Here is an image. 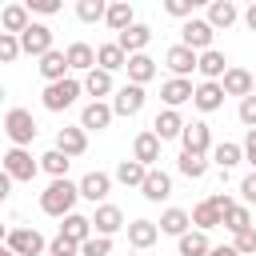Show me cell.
I'll return each instance as SVG.
<instances>
[{"label": "cell", "instance_id": "cell-25", "mask_svg": "<svg viewBox=\"0 0 256 256\" xmlns=\"http://www.w3.org/2000/svg\"><path fill=\"white\" fill-rule=\"evenodd\" d=\"M112 124V104H100V100H92L84 112H80V128H92V132H100V128H108Z\"/></svg>", "mask_w": 256, "mask_h": 256}, {"label": "cell", "instance_id": "cell-38", "mask_svg": "<svg viewBox=\"0 0 256 256\" xmlns=\"http://www.w3.org/2000/svg\"><path fill=\"white\" fill-rule=\"evenodd\" d=\"M176 164H180V172H184L188 180H200V176L208 172V160H204V156H196V152H180V160H176Z\"/></svg>", "mask_w": 256, "mask_h": 256}, {"label": "cell", "instance_id": "cell-40", "mask_svg": "<svg viewBox=\"0 0 256 256\" xmlns=\"http://www.w3.org/2000/svg\"><path fill=\"white\" fill-rule=\"evenodd\" d=\"M68 164H72V160H68L64 152H56V148L40 156V168H44V172H52L56 180H64V172H68Z\"/></svg>", "mask_w": 256, "mask_h": 256}, {"label": "cell", "instance_id": "cell-19", "mask_svg": "<svg viewBox=\"0 0 256 256\" xmlns=\"http://www.w3.org/2000/svg\"><path fill=\"white\" fill-rule=\"evenodd\" d=\"M84 148H88L84 128H60V132H56V152H64L68 160H72V156H84Z\"/></svg>", "mask_w": 256, "mask_h": 256}, {"label": "cell", "instance_id": "cell-11", "mask_svg": "<svg viewBox=\"0 0 256 256\" xmlns=\"http://www.w3.org/2000/svg\"><path fill=\"white\" fill-rule=\"evenodd\" d=\"M140 192H144V200L160 204V200H168V196H172V176H168V172H160V168H148V176H144Z\"/></svg>", "mask_w": 256, "mask_h": 256}, {"label": "cell", "instance_id": "cell-30", "mask_svg": "<svg viewBox=\"0 0 256 256\" xmlns=\"http://www.w3.org/2000/svg\"><path fill=\"white\" fill-rule=\"evenodd\" d=\"M188 220L196 224V232H208V228H220L224 212H220L212 200H204V204H196V208H192V216H188Z\"/></svg>", "mask_w": 256, "mask_h": 256}, {"label": "cell", "instance_id": "cell-50", "mask_svg": "<svg viewBox=\"0 0 256 256\" xmlns=\"http://www.w3.org/2000/svg\"><path fill=\"white\" fill-rule=\"evenodd\" d=\"M240 192H244V200H248V204H256V172H252V176H244Z\"/></svg>", "mask_w": 256, "mask_h": 256}, {"label": "cell", "instance_id": "cell-4", "mask_svg": "<svg viewBox=\"0 0 256 256\" xmlns=\"http://www.w3.org/2000/svg\"><path fill=\"white\" fill-rule=\"evenodd\" d=\"M4 248H8L12 256H40L48 244H44V236H40L36 228H12L8 240H4Z\"/></svg>", "mask_w": 256, "mask_h": 256}, {"label": "cell", "instance_id": "cell-6", "mask_svg": "<svg viewBox=\"0 0 256 256\" xmlns=\"http://www.w3.org/2000/svg\"><path fill=\"white\" fill-rule=\"evenodd\" d=\"M16 40H20V52H28V56H44V52H52V28H48V24H36V20H32Z\"/></svg>", "mask_w": 256, "mask_h": 256}, {"label": "cell", "instance_id": "cell-10", "mask_svg": "<svg viewBox=\"0 0 256 256\" xmlns=\"http://www.w3.org/2000/svg\"><path fill=\"white\" fill-rule=\"evenodd\" d=\"M180 140H184V152H196V156H204V152L212 148V132H208V124H204V120H192V124H184Z\"/></svg>", "mask_w": 256, "mask_h": 256}, {"label": "cell", "instance_id": "cell-29", "mask_svg": "<svg viewBox=\"0 0 256 256\" xmlns=\"http://www.w3.org/2000/svg\"><path fill=\"white\" fill-rule=\"evenodd\" d=\"M76 188H80V196H84V200H92V204H96V200H104V196H108L112 180H108L104 172H88V176H84Z\"/></svg>", "mask_w": 256, "mask_h": 256}, {"label": "cell", "instance_id": "cell-31", "mask_svg": "<svg viewBox=\"0 0 256 256\" xmlns=\"http://www.w3.org/2000/svg\"><path fill=\"white\" fill-rule=\"evenodd\" d=\"M64 72H68V60H64V52H44L40 56V76L48 80V84H56V80H64Z\"/></svg>", "mask_w": 256, "mask_h": 256}, {"label": "cell", "instance_id": "cell-53", "mask_svg": "<svg viewBox=\"0 0 256 256\" xmlns=\"http://www.w3.org/2000/svg\"><path fill=\"white\" fill-rule=\"evenodd\" d=\"M208 256H240L232 244H220V248H208Z\"/></svg>", "mask_w": 256, "mask_h": 256}, {"label": "cell", "instance_id": "cell-55", "mask_svg": "<svg viewBox=\"0 0 256 256\" xmlns=\"http://www.w3.org/2000/svg\"><path fill=\"white\" fill-rule=\"evenodd\" d=\"M4 240H8V228H4V224H0V244H4Z\"/></svg>", "mask_w": 256, "mask_h": 256}, {"label": "cell", "instance_id": "cell-8", "mask_svg": "<svg viewBox=\"0 0 256 256\" xmlns=\"http://www.w3.org/2000/svg\"><path fill=\"white\" fill-rule=\"evenodd\" d=\"M148 40H152V28H148V24H132V28L116 32V48H120L124 56H136V52H144V48H148Z\"/></svg>", "mask_w": 256, "mask_h": 256}, {"label": "cell", "instance_id": "cell-36", "mask_svg": "<svg viewBox=\"0 0 256 256\" xmlns=\"http://www.w3.org/2000/svg\"><path fill=\"white\" fill-rule=\"evenodd\" d=\"M80 88H84V92H92V96L100 100V96H108V92H112V76H108V72H100V68H92V72L84 76V84H80Z\"/></svg>", "mask_w": 256, "mask_h": 256}, {"label": "cell", "instance_id": "cell-23", "mask_svg": "<svg viewBox=\"0 0 256 256\" xmlns=\"http://www.w3.org/2000/svg\"><path fill=\"white\" fill-rule=\"evenodd\" d=\"M60 236H64V240H72V244H84V240L92 236V220H88V216H80V212H68V216H64V224H60Z\"/></svg>", "mask_w": 256, "mask_h": 256}, {"label": "cell", "instance_id": "cell-21", "mask_svg": "<svg viewBox=\"0 0 256 256\" xmlns=\"http://www.w3.org/2000/svg\"><path fill=\"white\" fill-rule=\"evenodd\" d=\"M64 60H68V68H76V72H92V68H96V48L84 44V40H76V44H68Z\"/></svg>", "mask_w": 256, "mask_h": 256}, {"label": "cell", "instance_id": "cell-3", "mask_svg": "<svg viewBox=\"0 0 256 256\" xmlns=\"http://www.w3.org/2000/svg\"><path fill=\"white\" fill-rule=\"evenodd\" d=\"M76 96H80V80L64 76V80H56V84L44 88V108H48V112H64V108L76 104Z\"/></svg>", "mask_w": 256, "mask_h": 256}, {"label": "cell", "instance_id": "cell-51", "mask_svg": "<svg viewBox=\"0 0 256 256\" xmlns=\"http://www.w3.org/2000/svg\"><path fill=\"white\" fill-rule=\"evenodd\" d=\"M8 192H12V180H8V172H4V168H0V204H4V200H8Z\"/></svg>", "mask_w": 256, "mask_h": 256}, {"label": "cell", "instance_id": "cell-47", "mask_svg": "<svg viewBox=\"0 0 256 256\" xmlns=\"http://www.w3.org/2000/svg\"><path fill=\"white\" fill-rule=\"evenodd\" d=\"M24 8L28 12H40V16H52V12H60V0H28Z\"/></svg>", "mask_w": 256, "mask_h": 256}, {"label": "cell", "instance_id": "cell-44", "mask_svg": "<svg viewBox=\"0 0 256 256\" xmlns=\"http://www.w3.org/2000/svg\"><path fill=\"white\" fill-rule=\"evenodd\" d=\"M16 56H20V40L8 36V32H0V64H12Z\"/></svg>", "mask_w": 256, "mask_h": 256}, {"label": "cell", "instance_id": "cell-42", "mask_svg": "<svg viewBox=\"0 0 256 256\" xmlns=\"http://www.w3.org/2000/svg\"><path fill=\"white\" fill-rule=\"evenodd\" d=\"M108 252H112V240L108 236H88L80 244V256H108Z\"/></svg>", "mask_w": 256, "mask_h": 256}, {"label": "cell", "instance_id": "cell-27", "mask_svg": "<svg viewBox=\"0 0 256 256\" xmlns=\"http://www.w3.org/2000/svg\"><path fill=\"white\" fill-rule=\"evenodd\" d=\"M132 16H136V12H132V4H128V0H112V4L104 8V20H108V28H116V32L132 28V24H136Z\"/></svg>", "mask_w": 256, "mask_h": 256}, {"label": "cell", "instance_id": "cell-1", "mask_svg": "<svg viewBox=\"0 0 256 256\" xmlns=\"http://www.w3.org/2000/svg\"><path fill=\"white\" fill-rule=\"evenodd\" d=\"M76 196H80V188H76V184L64 176V180H52V184L40 192V208H44L48 216H60V220H64V216L72 212Z\"/></svg>", "mask_w": 256, "mask_h": 256}, {"label": "cell", "instance_id": "cell-32", "mask_svg": "<svg viewBox=\"0 0 256 256\" xmlns=\"http://www.w3.org/2000/svg\"><path fill=\"white\" fill-rule=\"evenodd\" d=\"M96 64H100V72H108V76H112L116 68H124V64H128V56H124L116 44H100V48H96Z\"/></svg>", "mask_w": 256, "mask_h": 256}, {"label": "cell", "instance_id": "cell-58", "mask_svg": "<svg viewBox=\"0 0 256 256\" xmlns=\"http://www.w3.org/2000/svg\"><path fill=\"white\" fill-rule=\"evenodd\" d=\"M0 100H4V88H0Z\"/></svg>", "mask_w": 256, "mask_h": 256}, {"label": "cell", "instance_id": "cell-5", "mask_svg": "<svg viewBox=\"0 0 256 256\" xmlns=\"http://www.w3.org/2000/svg\"><path fill=\"white\" fill-rule=\"evenodd\" d=\"M4 172H8V180H32L36 172H40V164L32 160V152L28 148H8L4 152Z\"/></svg>", "mask_w": 256, "mask_h": 256}, {"label": "cell", "instance_id": "cell-35", "mask_svg": "<svg viewBox=\"0 0 256 256\" xmlns=\"http://www.w3.org/2000/svg\"><path fill=\"white\" fill-rule=\"evenodd\" d=\"M208 232H184L180 236V256H208Z\"/></svg>", "mask_w": 256, "mask_h": 256}, {"label": "cell", "instance_id": "cell-2", "mask_svg": "<svg viewBox=\"0 0 256 256\" xmlns=\"http://www.w3.org/2000/svg\"><path fill=\"white\" fill-rule=\"evenodd\" d=\"M4 132H8V140H12V148H24V144H32L36 140V120H32V112L28 108H12L8 116H4Z\"/></svg>", "mask_w": 256, "mask_h": 256}, {"label": "cell", "instance_id": "cell-41", "mask_svg": "<svg viewBox=\"0 0 256 256\" xmlns=\"http://www.w3.org/2000/svg\"><path fill=\"white\" fill-rule=\"evenodd\" d=\"M104 0H76V16L84 20V24H96V20H104Z\"/></svg>", "mask_w": 256, "mask_h": 256}, {"label": "cell", "instance_id": "cell-43", "mask_svg": "<svg viewBox=\"0 0 256 256\" xmlns=\"http://www.w3.org/2000/svg\"><path fill=\"white\" fill-rule=\"evenodd\" d=\"M240 256H252L256 252V224L252 228H244V232H236V244H232Z\"/></svg>", "mask_w": 256, "mask_h": 256}, {"label": "cell", "instance_id": "cell-28", "mask_svg": "<svg viewBox=\"0 0 256 256\" xmlns=\"http://www.w3.org/2000/svg\"><path fill=\"white\" fill-rule=\"evenodd\" d=\"M160 96H164V104H168V108H176V104L192 100V80L172 76V80H164V84H160Z\"/></svg>", "mask_w": 256, "mask_h": 256}, {"label": "cell", "instance_id": "cell-56", "mask_svg": "<svg viewBox=\"0 0 256 256\" xmlns=\"http://www.w3.org/2000/svg\"><path fill=\"white\" fill-rule=\"evenodd\" d=\"M0 256H12V252H8V248H4V244H0Z\"/></svg>", "mask_w": 256, "mask_h": 256}, {"label": "cell", "instance_id": "cell-46", "mask_svg": "<svg viewBox=\"0 0 256 256\" xmlns=\"http://www.w3.org/2000/svg\"><path fill=\"white\" fill-rule=\"evenodd\" d=\"M48 256H80V244H72V240H64V236H56V240L48 244Z\"/></svg>", "mask_w": 256, "mask_h": 256}, {"label": "cell", "instance_id": "cell-20", "mask_svg": "<svg viewBox=\"0 0 256 256\" xmlns=\"http://www.w3.org/2000/svg\"><path fill=\"white\" fill-rule=\"evenodd\" d=\"M28 24H32V20H28V8H24V4H8V8H0V32L20 36Z\"/></svg>", "mask_w": 256, "mask_h": 256}, {"label": "cell", "instance_id": "cell-52", "mask_svg": "<svg viewBox=\"0 0 256 256\" xmlns=\"http://www.w3.org/2000/svg\"><path fill=\"white\" fill-rule=\"evenodd\" d=\"M208 200H212V204H216V208H220V212H228V208H232V200H228V196H224V192H216V196H208Z\"/></svg>", "mask_w": 256, "mask_h": 256}, {"label": "cell", "instance_id": "cell-16", "mask_svg": "<svg viewBox=\"0 0 256 256\" xmlns=\"http://www.w3.org/2000/svg\"><path fill=\"white\" fill-rule=\"evenodd\" d=\"M164 64H168L180 80H188V72L196 68V52H192V48H184V44H172V48L164 52Z\"/></svg>", "mask_w": 256, "mask_h": 256}, {"label": "cell", "instance_id": "cell-12", "mask_svg": "<svg viewBox=\"0 0 256 256\" xmlns=\"http://www.w3.org/2000/svg\"><path fill=\"white\" fill-rule=\"evenodd\" d=\"M120 228H124V212L116 204H100L96 216H92V236H112Z\"/></svg>", "mask_w": 256, "mask_h": 256}, {"label": "cell", "instance_id": "cell-37", "mask_svg": "<svg viewBox=\"0 0 256 256\" xmlns=\"http://www.w3.org/2000/svg\"><path fill=\"white\" fill-rule=\"evenodd\" d=\"M220 224H224V228H228V232L236 236V232L252 228V216H248V208H244V204H232V208L224 212V220H220Z\"/></svg>", "mask_w": 256, "mask_h": 256}, {"label": "cell", "instance_id": "cell-57", "mask_svg": "<svg viewBox=\"0 0 256 256\" xmlns=\"http://www.w3.org/2000/svg\"><path fill=\"white\" fill-rule=\"evenodd\" d=\"M252 96H256V76H252Z\"/></svg>", "mask_w": 256, "mask_h": 256}, {"label": "cell", "instance_id": "cell-26", "mask_svg": "<svg viewBox=\"0 0 256 256\" xmlns=\"http://www.w3.org/2000/svg\"><path fill=\"white\" fill-rule=\"evenodd\" d=\"M124 228H128V244H132V248H152L156 236H160V228H156L152 220H132V224H124Z\"/></svg>", "mask_w": 256, "mask_h": 256}, {"label": "cell", "instance_id": "cell-9", "mask_svg": "<svg viewBox=\"0 0 256 256\" xmlns=\"http://www.w3.org/2000/svg\"><path fill=\"white\" fill-rule=\"evenodd\" d=\"M144 108V88L140 84H124L112 100V116H136Z\"/></svg>", "mask_w": 256, "mask_h": 256}, {"label": "cell", "instance_id": "cell-24", "mask_svg": "<svg viewBox=\"0 0 256 256\" xmlns=\"http://www.w3.org/2000/svg\"><path fill=\"white\" fill-rule=\"evenodd\" d=\"M236 16H240V8H236L232 0H212V4H208V28H212V32L236 24Z\"/></svg>", "mask_w": 256, "mask_h": 256}, {"label": "cell", "instance_id": "cell-33", "mask_svg": "<svg viewBox=\"0 0 256 256\" xmlns=\"http://www.w3.org/2000/svg\"><path fill=\"white\" fill-rule=\"evenodd\" d=\"M144 176H148V168H144V164H136V160H120V164H116V180H120L124 188H128V184H132V188H140V184H144Z\"/></svg>", "mask_w": 256, "mask_h": 256}, {"label": "cell", "instance_id": "cell-22", "mask_svg": "<svg viewBox=\"0 0 256 256\" xmlns=\"http://www.w3.org/2000/svg\"><path fill=\"white\" fill-rule=\"evenodd\" d=\"M132 160H136V164H144V168H152V164L160 160V140H156L152 132H140V136H136V144H132Z\"/></svg>", "mask_w": 256, "mask_h": 256}, {"label": "cell", "instance_id": "cell-48", "mask_svg": "<svg viewBox=\"0 0 256 256\" xmlns=\"http://www.w3.org/2000/svg\"><path fill=\"white\" fill-rule=\"evenodd\" d=\"M240 120H244L248 128H256V96H244V100H240Z\"/></svg>", "mask_w": 256, "mask_h": 256}, {"label": "cell", "instance_id": "cell-39", "mask_svg": "<svg viewBox=\"0 0 256 256\" xmlns=\"http://www.w3.org/2000/svg\"><path fill=\"white\" fill-rule=\"evenodd\" d=\"M240 156H244V152H240V144H228V140L212 148V160H216V164H220L224 172H228L232 164H240Z\"/></svg>", "mask_w": 256, "mask_h": 256}, {"label": "cell", "instance_id": "cell-49", "mask_svg": "<svg viewBox=\"0 0 256 256\" xmlns=\"http://www.w3.org/2000/svg\"><path fill=\"white\" fill-rule=\"evenodd\" d=\"M244 156H248V164L256 168V128H248V136H244V148H240Z\"/></svg>", "mask_w": 256, "mask_h": 256}, {"label": "cell", "instance_id": "cell-14", "mask_svg": "<svg viewBox=\"0 0 256 256\" xmlns=\"http://www.w3.org/2000/svg\"><path fill=\"white\" fill-rule=\"evenodd\" d=\"M192 104H196L200 112H216V108L224 104V88H220L216 80H204V84L192 88Z\"/></svg>", "mask_w": 256, "mask_h": 256}, {"label": "cell", "instance_id": "cell-7", "mask_svg": "<svg viewBox=\"0 0 256 256\" xmlns=\"http://www.w3.org/2000/svg\"><path fill=\"white\" fill-rule=\"evenodd\" d=\"M212 36H216V32L208 28V20H196V16L184 20V28H180V44L192 48V52H208V48H212Z\"/></svg>", "mask_w": 256, "mask_h": 256}, {"label": "cell", "instance_id": "cell-13", "mask_svg": "<svg viewBox=\"0 0 256 256\" xmlns=\"http://www.w3.org/2000/svg\"><path fill=\"white\" fill-rule=\"evenodd\" d=\"M220 88H224V96H252V72L248 68H228L224 76H220Z\"/></svg>", "mask_w": 256, "mask_h": 256}, {"label": "cell", "instance_id": "cell-18", "mask_svg": "<svg viewBox=\"0 0 256 256\" xmlns=\"http://www.w3.org/2000/svg\"><path fill=\"white\" fill-rule=\"evenodd\" d=\"M124 72H128V84H140V88H144V84L156 76V60H152V56H144V52H136V56H128Z\"/></svg>", "mask_w": 256, "mask_h": 256}, {"label": "cell", "instance_id": "cell-34", "mask_svg": "<svg viewBox=\"0 0 256 256\" xmlns=\"http://www.w3.org/2000/svg\"><path fill=\"white\" fill-rule=\"evenodd\" d=\"M188 224H192V220H188V212H184V208H168V212L160 216V232H168V236H184V232H188Z\"/></svg>", "mask_w": 256, "mask_h": 256}, {"label": "cell", "instance_id": "cell-15", "mask_svg": "<svg viewBox=\"0 0 256 256\" xmlns=\"http://www.w3.org/2000/svg\"><path fill=\"white\" fill-rule=\"evenodd\" d=\"M180 132H184V120H180V112H176V108H164V112L152 120V136H156L160 144H164V140H176Z\"/></svg>", "mask_w": 256, "mask_h": 256}, {"label": "cell", "instance_id": "cell-54", "mask_svg": "<svg viewBox=\"0 0 256 256\" xmlns=\"http://www.w3.org/2000/svg\"><path fill=\"white\" fill-rule=\"evenodd\" d=\"M244 24L256 32V4H248V8H244Z\"/></svg>", "mask_w": 256, "mask_h": 256}, {"label": "cell", "instance_id": "cell-45", "mask_svg": "<svg viewBox=\"0 0 256 256\" xmlns=\"http://www.w3.org/2000/svg\"><path fill=\"white\" fill-rule=\"evenodd\" d=\"M192 8H196V0H164V12L180 16V20H192Z\"/></svg>", "mask_w": 256, "mask_h": 256}, {"label": "cell", "instance_id": "cell-17", "mask_svg": "<svg viewBox=\"0 0 256 256\" xmlns=\"http://www.w3.org/2000/svg\"><path fill=\"white\" fill-rule=\"evenodd\" d=\"M196 72H200L204 80H216V84H220V76L228 72V60H224V52H216V48L200 52V56H196Z\"/></svg>", "mask_w": 256, "mask_h": 256}]
</instances>
